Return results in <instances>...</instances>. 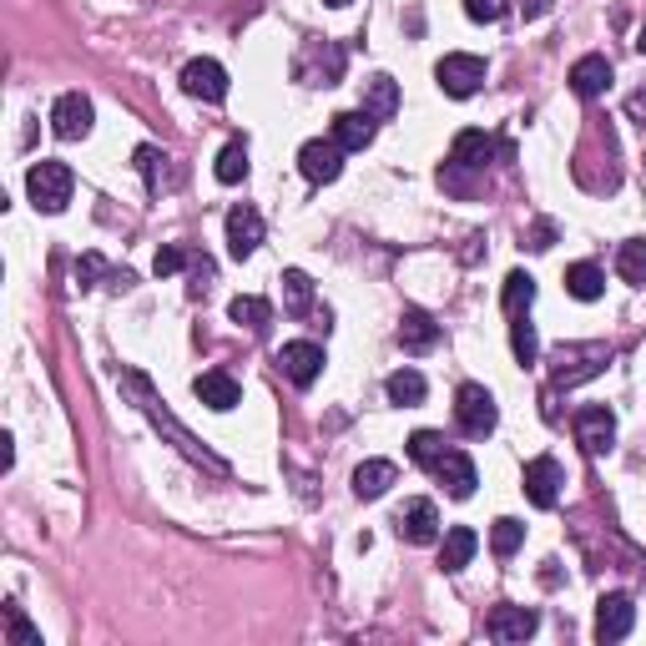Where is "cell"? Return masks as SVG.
I'll use <instances>...</instances> for the list:
<instances>
[{
	"label": "cell",
	"instance_id": "f546056e",
	"mask_svg": "<svg viewBox=\"0 0 646 646\" xmlns=\"http://www.w3.org/2000/svg\"><path fill=\"white\" fill-rule=\"evenodd\" d=\"M243 177H248V147L228 142L223 147V157H217V182H228L233 187V182H243Z\"/></svg>",
	"mask_w": 646,
	"mask_h": 646
},
{
	"label": "cell",
	"instance_id": "8d00e7d4",
	"mask_svg": "<svg viewBox=\"0 0 646 646\" xmlns=\"http://www.w3.org/2000/svg\"><path fill=\"white\" fill-rule=\"evenodd\" d=\"M182 263H187V252H182V248H162V252H157V278H172V273H177V268Z\"/></svg>",
	"mask_w": 646,
	"mask_h": 646
},
{
	"label": "cell",
	"instance_id": "b9f144b4",
	"mask_svg": "<svg viewBox=\"0 0 646 646\" xmlns=\"http://www.w3.org/2000/svg\"><path fill=\"white\" fill-rule=\"evenodd\" d=\"M323 6H348V0H323Z\"/></svg>",
	"mask_w": 646,
	"mask_h": 646
},
{
	"label": "cell",
	"instance_id": "484cf974",
	"mask_svg": "<svg viewBox=\"0 0 646 646\" xmlns=\"http://www.w3.org/2000/svg\"><path fill=\"white\" fill-rule=\"evenodd\" d=\"M384 389H389V399H395V405H419V399L430 395V384H424V374H414V369H399V374H389V384H384Z\"/></svg>",
	"mask_w": 646,
	"mask_h": 646
},
{
	"label": "cell",
	"instance_id": "4fadbf2b",
	"mask_svg": "<svg viewBox=\"0 0 646 646\" xmlns=\"http://www.w3.org/2000/svg\"><path fill=\"white\" fill-rule=\"evenodd\" d=\"M263 243V217L252 213V207H233L228 213V252L233 258H252Z\"/></svg>",
	"mask_w": 646,
	"mask_h": 646
},
{
	"label": "cell",
	"instance_id": "9c48e42d",
	"mask_svg": "<svg viewBox=\"0 0 646 646\" xmlns=\"http://www.w3.org/2000/svg\"><path fill=\"white\" fill-rule=\"evenodd\" d=\"M278 369L299 384V389H309V384L323 374V348L309 344V338H299V344H283V348H278Z\"/></svg>",
	"mask_w": 646,
	"mask_h": 646
},
{
	"label": "cell",
	"instance_id": "8992f818",
	"mask_svg": "<svg viewBox=\"0 0 646 646\" xmlns=\"http://www.w3.org/2000/svg\"><path fill=\"white\" fill-rule=\"evenodd\" d=\"M561 485H566L561 460L536 455V460L526 465V500H530V505H540V510H551V505L561 500Z\"/></svg>",
	"mask_w": 646,
	"mask_h": 646
},
{
	"label": "cell",
	"instance_id": "83f0119b",
	"mask_svg": "<svg viewBox=\"0 0 646 646\" xmlns=\"http://www.w3.org/2000/svg\"><path fill=\"white\" fill-rule=\"evenodd\" d=\"M616 273H622L626 283H636V288L646 283V243L642 238H632V243L616 248Z\"/></svg>",
	"mask_w": 646,
	"mask_h": 646
},
{
	"label": "cell",
	"instance_id": "cb8c5ba5",
	"mask_svg": "<svg viewBox=\"0 0 646 646\" xmlns=\"http://www.w3.org/2000/svg\"><path fill=\"white\" fill-rule=\"evenodd\" d=\"M601 288H606V273H601L596 263H571L566 268V293H571V299L591 303V299H601Z\"/></svg>",
	"mask_w": 646,
	"mask_h": 646
},
{
	"label": "cell",
	"instance_id": "ba28073f",
	"mask_svg": "<svg viewBox=\"0 0 646 646\" xmlns=\"http://www.w3.org/2000/svg\"><path fill=\"white\" fill-rule=\"evenodd\" d=\"M182 91L197 96V101H223V96H228V72L207 56L187 61V66H182Z\"/></svg>",
	"mask_w": 646,
	"mask_h": 646
},
{
	"label": "cell",
	"instance_id": "ac0fdd59",
	"mask_svg": "<svg viewBox=\"0 0 646 646\" xmlns=\"http://www.w3.org/2000/svg\"><path fill=\"white\" fill-rule=\"evenodd\" d=\"M606 86H611V61L606 56H581L571 66V91L575 96H586L591 101V96H601Z\"/></svg>",
	"mask_w": 646,
	"mask_h": 646
},
{
	"label": "cell",
	"instance_id": "74e56055",
	"mask_svg": "<svg viewBox=\"0 0 646 646\" xmlns=\"http://www.w3.org/2000/svg\"><path fill=\"white\" fill-rule=\"evenodd\" d=\"M157 162H168V157L157 152V147H137V168L147 172V182H152V192H157Z\"/></svg>",
	"mask_w": 646,
	"mask_h": 646
},
{
	"label": "cell",
	"instance_id": "5bb4252c",
	"mask_svg": "<svg viewBox=\"0 0 646 646\" xmlns=\"http://www.w3.org/2000/svg\"><path fill=\"white\" fill-rule=\"evenodd\" d=\"M632 622H636L632 596H601V606H596V636L601 642H622V636H632Z\"/></svg>",
	"mask_w": 646,
	"mask_h": 646
},
{
	"label": "cell",
	"instance_id": "4dcf8cb0",
	"mask_svg": "<svg viewBox=\"0 0 646 646\" xmlns=\"http://www.w3.org/2000/svg\"><path fill=\"white\" fill-rule=\"evenodd\" d=\"M440 455H444V434H434V430L409 434V460H414V465L434 470V460H440Z\"/></svg>",
	"mask_w": 646,
	"mask_h": 646
},
{
	"label": "cell",
	"instance_id": "1f68e13d",
	"mask_svg": "<svg viewBox=\"0 0 646 646\" xmlns=\"http://www.w3.org/2000/svg\"><path fill=\"white\" fill-rule=\"evenodd\" d=\"M233 323H248V329H268V319H273V309H268L263 299H252V293H243V299H233Z\"/></svg>",
	"mask_w": 646,
	"mask_h": 646
},
{
	"label": "cell",
	"instance_id": "2e32d148",
	"mask_svg": "<svg viewBox=\"0 0 646 646\" xmlns=\"http://www.w3.org/2000/svg\"><path fill=\"white\" fill-rule=\"evenodd\" d=\"M192 395L203 399L207 409H233L238 405V379H233L228 369H207V374H197V379H192Z\"/></svg>",
	"mask_w": 646,
	"mask_h": 646
},
{
	"label": "cell",
	"instance_id": "60d3db41",
	"mask_svg": "<svg viewBox=\"0 0 646 646\" xmlns=\"http://www.w3.org/2000/svg\"><path fill=\"white\" fill-rule=\"evenodd\" d=\"M636 51H642V56H646V25H642V36H636Z\"/></svg>",
	"mask_w": 646,
	"mask_h": 646
},
{
	"label": "cell",
	"instance_id": "f35d334b",
	"mask_svg": "<svg viewBox=\"0 0 646 646\" xmlns=\"http://www.w3.org/2000/svg\"><path fill=\"white\" fill-rule=\"evenodd\" d=\"M520 11H526V21H540V15L551 11V0H520Z\"/></svg>",
	"mask_w": 646,
	"mask_h": 646
},
{
	"label": "cell",
	"instance_id": "9a60e30c",
	"mask_svg": "<svg viewBox=\"0 0 646 646\" xmlns=\"http://www.w3.org/2000/svg\"><path fill=\"white\" fill-rule=\"evenodd\" d=\"M540 616L530 606H495L491 611V636L495 642H526V636H536Z\"/></svg>",
	"mask_w": 646,
	"mask_h": 646
},
{
	"label": "cell",
	"instance_id": "7a4b0ae2",
	"mask_svg": "<svg viewBox=\"0 0 646 646\" xmlns=\"http://www.w3.org/2000/svg\"><path fill=\"white\" fill-rule=\"evenodd\" d=\"M606 364H611L606 344H561L556 348V364H551V384L556 389H575V384L596 379Z\"/></svg>",
	"mask_w": 646,
	"mask_h": 646
},
{
	"label": "cell",
	"instance_id": "836d02e7",
	"mask_svg": "<svg viewBox=\"0 0 646 646\" xmlns=\"http://www.w3.org/2000/svg\"><path fill=\"white\" fill-rule=\"evenodd\" d=\"M283 299H288V309H293V313H303V309H309V299H313L309 273H299V268H288V273H283Z\"/></svg>",
	"mask_w": 646,
	"mask_h": 646
},
{
	"label": "cell",
	"instance_id": "7c38bea8",
	"mask_svg": "<svg viewBox=\"0 0 646 646\" xmlns=\"http://www.w3.org/2000/svg\"><path fill=\"white\" fill-rule=\"evenodd\" d=\"M434 475H440V485L450 495H455V500H470V495H475V460L465 455V450H444L440 460H434Z\"/></svg>",
	"mask_w": 646,
	"mask_h": 646
},
{
	"label": "cell",
	"instance_id": "e575fe53",
	"mask_svg": "<svg viewBox=\"0 0 646 646\" xmlns=\"http://www.w3.org/2000/svg\"><path fill=\"white\" fill-rule=\"evenodd\" d=\"M6 622H11V642L15 646H41V632L21 616V606H6Z\"/></svg>",
	"mask_w": 646,
	"mask_h": 646
},
{
	"label": "cell",
	"instance_id": "52a82bcc",
	"mask_svg": "<svg viewBox=\"0 0 646 646\" xmlns=\"http://www.w3.org/2000/svg\"><path fill=\"white\" fill-rule=\"evenodd\" d=\"M51 132L61 137V142H82L86 132H91V101H86L82 91H66L51 107Z\"/></svg>",
	"mask_w": 646,
	"mask_h": 646
},
{
	"label": "cell",
	"instance_id": "7402d4cb",
	"mask_svg": "<svg viewBox=\"0 0 646 646\" xmlns=\"http://www.w3.org/2000/svg\"><path fill=\"white\" fill-rule=\"evenodd\" d=\"M359 111H369L374 121H389L399 111V86L389 82V76H369V82H364V107Z\"/></svg>",
	"mask_w": 646,
	"mask_h": 646
},
{
	"label": "cell",
	"instance_id": "d6986e66",
	"mask_svg": "<svg viewBox=\"0 0 646 646\" xmlns=\"http://www.w3.org/2000/svg\"><path fill=\"white\" fill-rule=\"evenodd\" d=\"M434 338H440V323L424 309H405V319H399V344H405L409 354H424V348H434Z\"/></svg>",
	"mask_w": 646,
	"mask_h": 646
},
{
	"label": "cell",
	"instance_id": "4316f807",
	"mask_svg": "<svg viewBox=\"0 0 646 646\" xmlns=\"http://www.w3.org/2000/svg\"><path fill=\"white\" fill-rule=\"evenodd\" d=\"M500 303H505V313H510V319H520V313L536 303V278H530V273H510V278H505Z\"/></svg>",
	"mask_w": 646,
	"mask_h": 646
},
{
	"label": "cell",
	"instance_id": "d6a6232c",
	"mask_svg": "<svg viewBox=\"0 0 646 646\" xmlns=\"http://www.w3.org/2000/svg\"><path fill=\"white\" fill-rule=\"evenodd\" d=\"M510 348H515V359L520 364H536V354H540V338H536V329L526 323V313L510 323Z\"/></svg>",
	"mask_w": 646,
	"mask_h": 646
},
{
	"label": "cell",
	"instance_id": "5b68a950",
	"mask_svg": "<svg viewBox=\"0 0 646 646\" xmlns=\"http://www.w3.org/2000/svg\"><path fill=\"white\" fill-rule=\"evenodd\" d=\"M455 419H460V430L465 434H491L495 430V399L485 384H460V395H455Z\"/></svg>",
	"mask_w": 646,
	"mask_h": 646
},
{
	"label": "cell",
	"instance_id": "277c9868",
	"mask_svg": "<svg viewBox=\"0 0 646 646\" xmlns=\"http://www.w3.org/2000/svg\"><path fill=\"white\" fill-rule=\"evenodd\" d=\"M434 82H440L444 96H475L480 82H485V61L480 56H465V51H455V56H444L440 66H434Z\"/></svg>",
	"mask_w": 646,
	"mask_h": 646
},
{
	"label": "cell",
	"instance_id": "f1b7e54d",
	"mask_svg": "<svg viewBox=\"0 0 646 646\" xmlns=\"http://www.w3.org/2000/svg\"><path fill=\"white\" fill-rule=\"evenodd\" d=\"M520 546H526V526H520V520H510V515H500V520L491 526V551L495 556H515Z\"/></svg>",
	"mask_w": 646,
	"mask_h": 646
},
{
	"label": "cell",
	"instance_id": "ab89813d",
	"mask_svg": "<svg viewBox=\"0 0 646 646\" xmlns=\"http://www.w3.org/2000/svg\"><path fill=\"white\" fill-rule=\"evenodd\" d=\"M551 238H556V233L546 228V223H540V228H536V238H530V248H551Z\"/></svg>",
	"mask_w": 646,
	"mask_h": 646
},
{
	"label": "cell",
	"instance_id": "603a6c76",
	"mask_svg": "<svg viewBox=\"0 0 646 646\" xmlns=\"http://www.w3.org/2000/svg\"><path fill=\"white\" fill-rule=\"evenodd\" d=\"M475 551H480V536L470 526H455L450 536H444V546H440V566L444 571H465Z\"/></svg>",
	"mask_w": 646,
	"mask_h": 646
},
{
	"label": "cell",
	"instance_id": "30bf717a",
	"mask_svg": "<svg viewBox=\"0 0 646 646\" xmlns=\"http://www.w3.org/2000/svg\"><path fill=\"white\" fill-rule=\"evenodd\" d=\"M575 440H581V450H591V455H606L611 440H616V419H611L606 405H586L581 414H575Z\"/></svg>",
	"mask_w": 646,
	"mask_h": 646
},
{
	"label": "cell",
	"instance_id": "44dd1931",
	"mask_svg": "<svg viewBox=\"0 0 646 646\" xmlns=\"http://www.w3.org/2000/svg\"><path fill=\"white\" fill-rule=\"evenodd\" d=\"M395 480H399V470L389 465V460H364V465L354 470V495H359V500H379Z\"/></svg>",
	"mask_w": 646,
	"mask_h": 646
},
{
	"label": "cell",
	"instance_id": "8fae6325",
	"mask_svg": "<svg viewBox=\"0 0 646 646\" xmlns=\"http://www.w3.org/2000/svg\"><path fill=\"white\" fill-rule=\"evenodd\" d=\"M299 168L309 182H334L344 172V147L329 137V142H303L299 147Z\"/></svg>",
	"mask_w": 646,
	"mask_h": 646
},
{
	"label": "cell",
	"instance_id": "d4e9b609",
	"mask_svg": "<svg viewBox=\"0 0 646 646\" xmlns=\"http://www.w3.org/2000/svg\"><path fill=\"white\" fill-rule=\"evenodd\" d=\"M491 137L485 132H460L455 137V152H450V168H485V157H491Z\"/></svg>",
	"mask_w": 646,
	"mask_h": 646
},
{
	"label": "cell",
	"instance_id": "3957f363",
	"mask_svg": "<svg viewBox=\"0 0 646 646\" xmlns=\"http://www.w3.org/2000/svg\"><path fill=\"white\" fill-rule=\"evenodd\" d=\"M72 187H76V177L66 162H36L31 177H25V192H31L36 213H61V207L72 203Z\"/></svg>",
	"mask_w": 646,
	"mask_h": 646
},
{
	"label": "cell",
	"instance_id": "d590c367",
	"mask_svg": "<svg viewBox=\"0 0 646 646\" xmlns=\"http://www.w3.org/2000/svg\"><path fill=\"white\" fill-rule=\"evenodd\" d=\"M465 15H470V21H500L505 0H465Z\"/></svg>",
	"mask_w": 646,
	"mask_h": 646
},
{
	"label": "cell",
	"instance_id": "ffe728a7",
	"mask_svg": "<svg viewBox=\"0 0 646 646\" xmlns=\"http://www.w3.org/2000/svg\"><path fill=\"white\" fill-rule=\"evenodd\" d=\"M334 142L344 152H364L374 142V117L369 111H338L334 117Z\"/></svg>",
	"mask_w": 646,
	"mask_h": 646
},
{
	"label": "cell",
	"instance_id": "e0dca14e",
	"mask_svg": "<svg viewBox=\"0 0 646 646\" xmlns=\"http://www.w3.org/2000/svg\"><path fill=\"white\" fill-rule=\"evenodd\" d=\"M399 536L405 540H414V546H430L434 536H440V515H434V505L430 500H409L405 510H399Z\"/></svg>",
	"mask_w": 646,
	"mask_h": 646
},
{
	"label": "cell",
	"instance_id": "6da1fadb",
	"mask_svg": "<svg viewBox=\"0 0 646 646\" xmlns=\"http://www.w3.org/2000/svg\"><path fill=\"white\" fill-rule=\"evenodd\" d=\"M121 389H127V395H132L137 405L147 409V419H152L157 430H168L172 440H177V450H182V455H187V460H197V465H207V470H213V475H223V470H228V465H223V460L213 455V450H207L203 440H197V434L187 430V424H182V419H172V414H168V405L157 399V389H152V384H147V374L127 369V374H121Z\"/></svg>",
	"mask_w": 646,
	"mask_h": 646
}]
</instances>
